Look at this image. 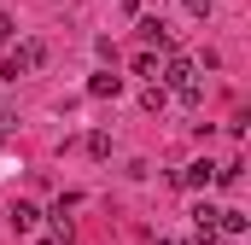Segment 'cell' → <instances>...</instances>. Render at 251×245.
Here are the masks:
<instances>
[{
    "mask_svg": "<svg viewBox=\"0 0 251 245\" xmlns=\"http://www.w3.org/2000/svg\"><path fill=\"white\" fill-rule=\"evenodd\" d=\"M176 99H181V105H199V99H204V88H199V76H193L187 88H176Z\"/></svg>",
    "mask_w": 251,
    "mask_h": 245,
    "instance_id": "8",
    "label": "cell"
},
{
    "mask_svg": "<svg viewBox=\"0 0 251 245\" xmlns=\"http://www.w3.org/2000/svg\"><path fill=\"white\" fill-rule=\"evenodd\" d=\"M140 41H146L152 53H170V29H164L158 18H140Z\"/></svg>",
    "mask_w": 251,
    "mask_h": 245,
    "instance_id": "4",
    "label": "cell"
},
{
    "mask_svg": "<svg viewBox=\"0 0 251 245\" xmlns=\"http://www.w3.org/2000/svg\"><path fill=\"white\" fill-rule=\"evenodd\" d=\"M193 82V59H181L176 47H170V64H164V88H187Z\"/></svg>",
    "mask_w": 251,
    "mask_h": 245,
    "instance_id": "2",
    "label": "cell"
},
{
    "mask_svg": "<svg viewBox=\"0 0 251 245\" xmlns=\"http://www.w3.org/2000/svg\"><path fill=\"white\" fill-rule=\"evenodd\" d=\"M41 64H47V41H35V35H29V41H18V47L6 53L0 76H6V82H18V76H29V70H41Z\"/></svg>",
    "mask_w": 251,
    "mask_h": 245,
    "instance_id": "1",
    "label": "cell"
},
{
    "mask_svg": "<svg viewBox=\"0 0 251 245\" xmlns=\"http://www.w3.org/2000/svg\"><path fill=\"white\" fill-rule=\"evenodd\" d=\"M35 222H41V210H35L29 198H18V204H12V228H18V234H29Z\"/></svg>",
    "mask_w": 251,
    "mask_h": 245,
    "instance_id": "6",
    "label": "cell"
},
{
    "mask_svg": "<svg viewBox=\"0 0 251 245\" xmlns=\"http://www.w3.org/2000/svg\"><path fill=\"white\" fill-rule=\"evenodd\" d=\"M140 105H146V111H164V88H158V82H152V88H146V94H140Z\"/></svg>",
    "mask_w": 251,
    "mask_h": 245,
    "instance_id": "9",
    "label": "cell"
},
{
    "mask_svg": "<svg viewBox=\"0 0 251 245\" xmlns=\"http://www.w3.org/2000/svg\"><path fill=\"white\" fill-rule=\"evenodd\" d=\"M6 41H12V18L0 12V47H6Z\"/></svg>",
    "mask_w": 251,
    "mask_h": 245,
    "instance_id": "12",
    "label": "cell"
},
{
    "mask_svg": "<svg viewBox=\"0 0 251 245\" xmlns=\"http://www.w3.org/2000/svg\"><path fill=\"white\" fill-rule=\"evenodd\" d=\"M152 70H158V53H152V47H146V53H140V59H134V76H152Z\"/></svg>",
    "mask_w": 251,
    "mask_h": 245,
    "instance_id": "10",
    "label": "cell"
},
{
    "mask_svg": "<svg viewBox=\"0 0 251 245\" xmlns=\"http://www.w3.org/2000/svg\"><path fill=\"white\" fill-rule=\"evenodd\" d=\"M88 94H94V99H117V94H123V76H111V70H100V76L88 82Z\"/></svg>",
    "mask_w": 251,
    "mask_h": 245,
    "instance_id": "5",
    "label": "cell"
},
{
    "mask_svg": "<svg viewBox=\"0 0 251 245\" xmlns=\"http://www.w3.org/2000/svg\"><path fill=\"white\" fill-rule=\"evenodd\" d=\"M228 245H234V240H228Z\"/></svg>",
    "mask_w": 251,
    "mask_h": 245,
    "instance_id": "13",
    "label": "cell"
},
{
    "mask_svg": "<svg viewBox=\"0 0 251 245\" xmlns=\"http://www.w3.org/2000/svg\"><path fill=\"white\" fill-rule=\"evenodd\" d=\"M176 181H181V187H210V181H216V164H210V158H199V164H187Z\"/></svg>",
    "mask_w": 251,
    "mask_h": 245,
    "instance_id": "3",
    "label": "cell"
},
{
    "mask_svg": "<svg viewBox=\"0 0 251 245\" xmlns=\"http://www.w3.org/2000/svg\"><path fill=\"white\" fill-rule=\"evenodd\" d=\"M181 6H187L193 18H204V12H210V0H181Z\"/></svg>",
    "mask_w": 251,
    "mask_h": 245,
    "instance_id": "11",
    "label": "cell"
},
{
    "mask_svg": "<svg viewBox=\"0 0 251 245\" xmlns=\"http://www.w3.org/2000/svg\"><path fill=\"white\" fill-rule=\"evenodd\" d=\"M216 228H222L228 240H240V234H246V210H216Z\"/></svg>",
    "mask_w": 251,
    "mask_h": 245,
    "instance_id": "7",
    "label": "cell"
}]
</instances>
